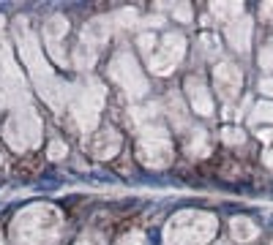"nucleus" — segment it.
<instances>
[{"label": "nucleus", "mask_w": 273, "mask_h": 245, "mask_svg": "<svg viewBox=\"0 0 273 245\" xmlns=\"http://www.w3.org/2000/svg\"><path fill=\"white\" fill-rule=\"evenodd\" d=\"M17 41H20L22 60H25L27 68H30V74H33L36 85H39V90H41V95H44L52 106H60V98H58V93H55V76H52V71L47 68L44 57H41L39 41H36V35L30 33V27H27L25 19L17 22Z\"/></svg>", "instance_id": "f257e3e1"}, {"label": "nucleus", "mask_w": 273, "mask_h": 245, "mask_svg": "<svg viewBox=\"0 0 273 245\" xmlns=\"http://www.w3.org/2000/svg\"><path fill=\"white\" fill-rule=\"evenodd\" d=\"M6 139H8V144H11L14 150H30V147L39 144V139H41V122H39V117H36V112L30 106H27L25 112L20 109V112L8 120Z\"/></svg>", "instance_id": "f03ea898"}, {"label": "nucleus", "mask_w": 273, "mask_h": 245, "mask_svg": "<svg viewBox=\"0 0 273 245\" xmlns=\"http://www.w3.org/2000/svg\"><path fill=\"white\" fill-rule=\"evenodd\" d=\"M211 218H202L197 212H189V215H180L177 221H172L170 231H167V245H202L205 237H211L213 226L205 224Z\"/></svg>", "instance_id": "7ed1b4c3"}, {"label": "nucleus", "mask_w": 273, "mask_h": 245, "mask_svg": "<svg viewBox=\"0 0 273 245\" xmlns=\"http://www.w3.org/2000/svg\"><path fill=\"white\" fill-rule=\"evenodd\" d=\"M109 76L120 85L131 98H139V95L148 93V82H145L142 71L136 68V60L129 52H117L112 57V66H109Z\"/></svg>", "instance_id": "20e7f679"}, {"label": "nucleus", "mask_w": 273, "mask_h": 245, "mask_svg": "<svg viewBox=\"0 0 273 245\" xmlns=\"http://www.w3.org/2000/svg\"><path fill=\"white\" fill-rule=\"evenodd\" d=\"M139 158L148 166H167L172 158V144L164 136V128H145V136L139 139Z\"/></svg>", "instance_id": "39448f33"}, {"label": "nucleus", "mask_w": 273, "mask_h": 245, "mask_svg": "<svg viewBox=\"0 0 273 245\" xmlns=\"http://www.w3.org/2000/svg\"><path fill=\"white\" fill-rule=\"evenodd\" d=\"M186 52V41L180 33H167L161 41V47L150 52V71L153 74H170L175 63L183 57Z\"/></svg>", "instance_id": "423d86ee"}, {"label": "nucleus", "mask_w": 273, "mask_h": 245, "mask_svg": "<svg viewBox=\"0 0 273 245\" xmlns=\"http://www.w3.org/2000/svg\"><path fill=\"white\" fill-rule=\"evenodd\" d=\"M101 98H104V90L98 82H90V88H82V93L77 95L74 117L82 131H90L96 125V117H98V109H101Z\"/></svg>", "instance_id": "0eeeda50"}, {"label": "nucleus", "mask_w": 273, "mask_h": 245, "mask_svg": "<svg viewBox=\"0 0 273 245\" xmlns=\"http://www.w3.org/2000/svg\"><path fill=\"white\" fill-rule=\"evenodd\" d=\"M66 33H68V22H66V17H60V14L49 17L47 25H44V41H47L49 52H52V57H55L58 63H66V54L60 52Z\"/></svg>", "instance_id": "6e6552de"}, {"label": "nucleus", "mask_w": 273, "mask_h": 245, "mask_svg": "<svg viewBox=\"0 0 273 245\" xmlns=\"http://www.w3.org/2000/svg\"><path fill=\"white\" fill-rule=\"evenodd\" d=\"M186 93H189V101H191V109L197 112V115H213V104H211V95H208V90H205L202 79H197V76H189L186 79Z\"/></svg>", "instance_id": "1a4fd4ad"}, {"label": "nucleus", "mask_w": 273, "mask_h": 245, "mask_svg": "<svg viewBox=\"0 0 273 245\" xmlns=\"http://www.w3.org/2000/svg\"><path fill=\"white\" fill-rule=\"evenodd\" d=\"M0 25H3V19H0ZM0 74L6 76V82L11 85V93L22 90V76H20V71H17V66H14L11 54H8L6 38H3V27H0Z\"/></svg>", "instance_id": "9d476101"}, {"label": "nucleus", "mask_w": 273, "mask_h": 245, "mask_svg": "<svg viewBox=\"0 0 273 245\" xmlns=\"http://www.w3.org/2000/svg\"><path fill=\"white\" fill-rule=\"evenodd\" d=\"M216 88L221 90V95L224 98H232V95L238 93L240 88V76L238 71H235V66H230V63H221V66H216Z\"/></svg>", "instance_id": "9b49d317"}, {"label": "nucleus", "mask_w": 273, "mask_h": 245, "mask_svg": "<svg viewBox=\"0 0 273 245\" xmlns=\"http://www.w3.org/2000/svg\"><path fill=\"white\" fill-rule=\"evenodd\" d=\"M109 38V19H93L90 25H85L82 30V44L90 49H98L104 47Z\"/></svg>", "instance_id": "f8f14e48"}, {"label": "nucleus", "mask_w": 273, "mask_h": 245, "mask_svg": "<svg viewBox=\"0 0 273 245\" xmlns=\"http://www.w3.org/2000/svg\"><path fill=\"white\" fill-rule=\"evenodd\" d=\"M120 150V134L115 128H104L101 134H96V142H93V153L98 158H112Z\"/></svg>", "instance_id": "ddd939ff"}, {"label": "nucleus", "mask_w": 273, "mask_h": 245, "mask_svg": "<svg viewBox=\"0 0 273 245\" xmlns=\"http://www.w3.org/2000/svg\"><path fill=\"white\" fill-rule=\"evenodd\" d=\"M77 68H93V63H96V49H90V47H85V44H79L77 47Z\"/></svg>", "instance_id": "4468645a"}, {"label": "nucleus", "mask_w": 273, "mask_h": 245, "mask_svg": "<svg viewBox=\"0 0 273 245\" xmlns=\"http://www.w3.org/2000/svg\"><path fill=\"white\" fill-rule=\"evenodd\" d=\"M232 234H235V237H240V240H246V237H252L254 234V229L249 224H243V221H235V224H232Z\"/></svg>", "instance_id": "2eb2a0df"}, {"label": "nucleus", "mask_w": 273, "mask_h": 245, "mask_svg": "<svg viewBox=\"0 0 273 245\" xmlns=\"http://www.w3.org/2000/svg\"><path fill=\"white\" fill-rule=\"evenodd\" d=\"M150 47H156V35H153V33H142V35H139V49H142L148 57H150Z\"/></svg>", "instance_id": "dca6fc26"}, {"label": "nucleus", "mask_w": 273, "mask_h": 245, "mask_svg": "<svg viewBox=\"0 0 273 245\" xmlns=\"http://www.w3.org/2000/svg\"><path fill=\"white\" fill-rule=\"evenodd\" d=\"M235 11H240L238 6H213V14H216V17H230V14H235Z\"/></svg>", "instance_id": "f3484780"}, {"label": "nucleus", "mask_w": 273, "mask_h": 245, "mask_svg": "<svg viewBox=\"0 0 273 245\" xmlns=\"http://www.w3.org/2000/svg\"><path fill=\"white\" fill-rule=\"evenodd\" d=\"M49 156H52V158H63V156H66V144H63V142H52V144H49Z\"/></svg>", "instance_id": "a211bd4d"}, {"label": "nucleus", "mask_w": 273, "mask_h": 245, "mask_svg": "<svg viewBox=\"0 0 273 245\" xmlns=\"http://www.w3.org/2000/svg\"><path fill=\"white\" fill-rule=\"evenodd\" d=\"M238 139L243 142V136H238V131H235V128H227L224 131V142H238Z\"/></svg>", "instance_id": "6ab92c4d"}, {"label": "nucleus", "mask_w": 273, "mask_h": 245, "mask_svg": "<svg viewBox=\"0 0 273 245\" xmlns=\"http://www.w3.org/2000/svg\"><path fill=\"white\" fill-rule=\"evenodd\" d=\"M257 117H273V106H257Z\"/></svg>", "instance_id": "aec40b11"}, {"label": "nucleus", "mask_w": 273, "mask_h": 245, "mask_svg": "<svg viewBox=\"0 0 273 245\" xmlns=\"http://www.w3.org/2000/svg\"><path fill=\"white\" fill-rule=\"evenodd\" d=\"M175 17H180V19H189V6H180L175 11Z\"/></svg>", "instance_id": "412c9836"}, {"label": "nucleus", "mask_w": 273, "mask_h": 245, "mask_svg": "<svg viewBox=\"0 0 273 245\" xmlns=\"http://www.w3.org/2000/svg\"><path fill=\"white\" fill-rule=\"evenodd\" d=\"M77 245H101V243H98V240H93V237H82Z\"/></svg>", "instance_id": "4be33fe9"}, {"label": "nucleus", "mask_w": 273, "mask_h": 245, "mask_svg": "<svg viewBox=\"0 0 273 245\" xmlns=\"http://www.w3.org/2000/svg\"><path fill=\"white\" fill-rule=\"evenodd\" d=\"M262 88H265V93H273V82H262Z\"/></svg>", "instance_id": "5701e85b"}, {"label": "nucleus", "mask_w": 273, "mask_h": 245, "mask_svg": "<svg viewBox=\"0 0 273 245\" xmlns=\"http://www.w3.org/2000/svg\"><path fill=\"white\" fill-rule=\"evenodd\" d=\"M0 245H3V240H0Z\"/></svg>", "instance_id": "b1692460"}]
</instances>
